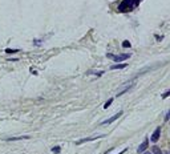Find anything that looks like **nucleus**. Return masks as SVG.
<instances>
[{"label":"nucleus","mask_w":170,"mask_h":154,"mask_svg":"<svg viewBox=\"0 0 170 154\" xmlns=\"http://www.w3.org/2000/svg\"><path fill=\"white\" fill-rule=\"evenodd\" d=\"M109 59H112V60H114V61H117V63H121V61H125V60H128L132 54L130 53H124V54H120V56H114V54H112V53H108L106 54Z\"/></svg>","instance_id":"obj_1"},{"label":"nucleus","mask_w":170,"mask_h":154,"mask_svg":"<svg viewBox=\"0 0 170 154\" xmlns=\"http://www.w3.org/2000/svg\"><path fill=\"white\" fill-rule=\"evenodd\" d=\"M132 7H133L132 0H122V3L118 6V11H120V12H125V11H128V9H130Z\"/></svg>","instance_id":"obj_2"},{"label":"nucleus","mask_w":170,"mask_h":154,"mask_svg":"<svg viewBox=\"0 0 170 154\" xmlns=\"http://www.w3.org/2000/svg\"><path fill=\"white\" fill-rule=\"evenodd\" d=\"M159 136H161V128H157L154 130V133L152 134V137H150V141L152 142H157L159 140Z\"/></svg>","instance_id":"obj_3"},{"label":"nucleus","mask_w":170,"mask_h":154,"mask_svg":"<svg viewBox=\"0 0 170 154\" xmlns=\"http://www.w3.org/2000/svg\"><path fill=\"white\" fill-rule=\"evenodd\" d=\"M121 114H122V112H118V113H116L114 116H112V117H110V118H108L106 121H102V122H101V124H102V125H108V124H112L113 121H116V120H117L118 117H121Z\"/></svg>","instance_id":"obj_4"},{"label":"nucleus","mask_w":170,"mask_h":154,"mask_svg":"<svg viewBox=\"0 0 170 154\" xmlns=\"http://www.w3.org/2000/svg\"><path fill=\"white\" fill-rule=\"evenodd\" d=\"M147 146H149V140H144V142L141 143V145L138 146V149H137V151H138L140 154L141 153H144V151H146V149H147Z\"/></svg>","instance_id":"obj_5"},{"label":"nucleus","mask_w":170,"mask_h":154,"mask_svg":"<svg viewBox=\"0 0 170 154\" xmlns=\"http://www.w3.org/2000/svg\"><path fill=\"white\" fill-rule=\"evenodd\" d=\"M101 137H104V136H98V137H89V138H82V140H80V141H76V145H80V143H82V142H89V141H94V140H97V138H101Z\"/></svg>","instance_id":"obj_6"},{"label":"nucleus","mask_w":170,"mask_h":154,"mask_svg":"<svg viewBox=\"0 0 170 154\" xmlns=\"http://www.w3.org/2000/svg\"><path fill=\"white\" fill-rule=\"evenodd\" d=\"M125 66H126V64H121V63H118V64H114L113 66H110V69H112V71H114V69H124Z\"/></svg>","instance_id":"obj_7"},{"label":"nucleus","mask_w":170,"mask_h":154,"mask_svg":"<svg viewBox=\"0 0 170 154\" xmlns=\"http://www.w3.org/2000/svg\"><path fill=\"white\" fill-rule=\"evenodd\" d=\"M113 100H114V98H109V100H108V101H106V102H105V104H104V109H108V108H109V106H110V105H112V102H113Z\"/></svg>","instance_id":"obj_8"},{"label":"nucleus","mask_w":170,"mask_h":154,"mask_svg":"<svg viewBox=\"0 0 170 154\" xmlns=\"http://www.w3.org/2000/svg\"><path fill=\"white\" fill-rule=\"evenodd\" d=\"M152 151H153L152 154H162L161 149H159V148H157V146H154V148L152 149Z\"/></svg>","instance_id":"obj_9"},{"label":"nucleus","mask_w":170,"mask_h":154,"mask_svg":"<svg viewBox=\"0 0 170 154\" xmlns=\"http://www.w3.org/2000/svg\"><path fill=\"white\" fill-rule=\"evenodd\" d=\"M18 52H19L18 49H11V48H7L6 49V53H8V54L9 53H18Z\"/></svg>","instance_id":"obj_10"},{"label":"nucleus","mask_w":170,"mask_h":154,"mask_svg":"<svg viewBox=\"0 0 170 154\" xmlns=\"http://www.w3.org/2000/svg\"><path fill=\"white\" fill-rule=\"evenodd\" d=\"M60 150H61L60 146H55V148H52V151H53L55 154H59V153H60Z\"/></svg>","instance_id":"obj_11"},{"label":"nucleus","mask_w":170,"mask_h":154,"mask_svg":"<svg viewBox=\"0 0 170 154\" xmlns=\"http://www.w3.org/2000/svg\"><path fill=\"white\" fill-rule=\"evenodd\" d=\"M122 47H124V48H130V41H128V40H125L124 43H122Z\"/></svg>","instance_id":"obj_12"},{"label":"nucleus","mask_w":170,"mask_h":154,"mask_svg":"<svg viewBox=\"0 0 170 154\" xmlns=\"http://www.w3.org/2000/svg\"><path fill=\"white\" fill-rule=\"evenodd\" d=\"M140 1H141V0H132V4H133L134 7H137V6L140 4Z\"/></svg>","instance_id":"obj_13"},{"label":"nucleus","mask_w":170,"mask_h":154,"mask_svg":"<svg viewBox=\"0 0 170 154\" xmlns=\"http://www.w3.org/2000/svg\"><path fill=\"white\" fill-rule=\"evenodd\" d=\"M167 96H169V92H165V93L162 94V98H166Z\"/></svg>","instance_id":"obj_14"},{"label":"nucleus","mask_w":170,"mask_h":154,"mask_svg":"<svg viewBox=\"0 0 170 154\" xmlns=\"http://www.w3.org/2000/svg\"><path fill=\"white\" fill-rule=\"evenodd\" d=\"M125 151H128V149H124V150H122V151H120V153H118V154H124Z\"/></svg>","instance_id":"obj_15"},{"label":"nucleus","mask_w":170,"mask_h":154,"mask_svg":"<svg viewBox=\"0 0 170 154\" xmlns=\"http://www.w3.org/2000/svg\"><path fill=\"white\" fill-rule=\"evenodd\" d=\"M144 154H152L150 151H144Z\"/></svg>","instance_id":"obj_16"}]
</instances>
